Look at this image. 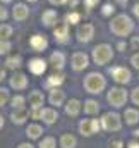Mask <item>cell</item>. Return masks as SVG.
Returning <instances> with one entry per match:
<instances>
[{"instance_id":"obj_1","label":"cell","mask_w":139,"mask_h":148,"mask_svg":"<svg viewBox=\"0 0 139 148\" xmlns=\"http://www.w3.org/2000/svg\"><path fill=\"white\" fill-rule=\"evenodd\" d=\"M134 29V23L129 16L125 14H120L117 16L112 23H110V31L117 36H129Z\"/></svg>"},{"instance_id":"obj_2","label":"cell","mask_w":139,"mask_h":148,"mask_svg":"<svg viewBox=\"0 0 139 148\" xmlns=\"http://www.w3.org/2000/svg\"><path fill=\"white\" fill-rule=\"evenodd\" d=\"M84 90L91 95H100L106 88V79H105L103 74L100 73H89L84 77Z\"/></svg>"},{"instance_id":"obj_3","label":"cell","mask_w":139,"mask_h":148,"mask_svg":"<svg viewBox=\"0 0 139 148\" xmlns=\"http://www.w3.org/2000/svg\"><path fill=\"white\" fill-rule=\"evenodd\" d=\"M102 129L106 133H117L122 129V119L117 112H105L100 119Z\"/></svg>"},{"instance_id":"obj_4","label":"cell","mask_w":139,"mask_h":148,"mask_svg":"<svg viewBox=\"0 0 139 148\" xmlns=\"http://www.w3.org/2000/svg\"><path fill=\"white\" fill-rule=\"evenodd\" d=\"M127 100H129V95H127V91H125L124 88H120V86H115V88H112V90L106 93V102H108L113 109H122V107L127 103Z\"/></svg>"},{"instance_id":"obj_5","label":"cell","mask_w":139,"mask_h":148,"mask_svg":"<svg viewBox=\"0 0 139 148\" xmlns=\"http://www.w3.org/2000/svg\"><path fill=\"white\" fill-rule=\"evenodd\" d=\"M112 59H113V50H112L110 45L102 43V45H96V47L93 48V60H95V64H98V66H106Z\"/></svg>"},{"instance_id":"obj_6","label":"cell","mask_w":139,"mask_h":148,"mask_svg":"<svg viewBox=\"0 0 139 148\" xmlns=\"http://www.w3.org/2000/svg\"><path fill=\"white\" fill-rule=\"evenodd\" d=\"M77 129L82 136L89 138V136H95L102 129V124H100L98 119H81L79 124H77Z\"/></svg>"},{"instance_id":"obj_7","label":"cell","mask_w":139,"mask_h":148,"mask_svg":"<svg viewBox=\"0 0 139 148\" xmlns=\"http://www.w3.org/2000/svg\"><path fill=\"white\" fill-rule=\"evenodd\" d=\"M110 74H112V77H113V81H115L117 84H127V83H131V79H132L131 71H129L127 67H122V66L110 69Z\"/></svg>"},{"instance_id":"obj_8","label":"cell","mask_w":139,"mask_h":148,"mask_svg":"<svg viewBox=\"0 0 139 148\" xmlns=\"http://www.w3.org/2000/svg\"><path fill=\"white\" fill-rule=\"evenodd\" d=\"M76 36H77V41H81V43L91 41L93 36H95V26H93V24H81V26L77 28Z\"/></svg>"},{"instance_id":"obj_9","label":"cell","mask_w":139,"mask_h":148,"mask_svg":"<svg viewBox=\"0 0 139 148\" xmlns=\"http://www.w3.org/2000/svg\"><path fill=\"white\" fill-rule=\"evenodd\" d=\"M57 119H59V112H57L55 107H43V109H40V121H43L46 126L55 124Z\"/></svg>"},{"instance_id":"obj_10","label":"cell","mask_w":139,"mask_h":148,"mask_svg":"<svg viewBox=\"0 0 139 148\" xmlns=\"http://www.w3.org/2000/svg\"><path fill=\"white\" fill-rule=\"evenodd\" d=\"M9 84L16 91H22V90L28 88V77H26V74H22V73H14L9 77Z\"/></svg>"},{"instance_id":"obj_11","label":"cell","mask_w":139,"mask_h":148,"mask_svg":"<svg viewBox=\"0 0 139 148\" xmlns=\"http://www.w3.org/2000/svg\"><path fill=\"white\" fill-rule=\"evenodd\" d=\"M72 69L74 71H84L88 66H89V57L84 53V52H76L74 55H72Z\"/></svg>"},{"instance_id":"obj_12","label":"cell","mask_w":139,"mask_h":148,"mask_svg":"<svg viewBox=\"0 0 139 148\" xmlns=\"http://www.w3.org/2000/svg\"><path fill=\"white\" fill-rule=\"evenodd\" d=\"M48 102H50V105H53V107L59 109V107H62L65 103V93L60 88H52L50 95H48Z\"/></svg>"},{"instance_id":"obj_13","label":"cell","mask_w":139,"mask_h":148,"mask_svg":"<svg viewBox=\"0 0 139 148\" xmlns=\"http://www.w3.org/2000/svg\"><path fill=\"white\" fill-rule=\"evenodd\" d=\"M29 119V112L26 107H21V109H14V110L10 112V121L14 122V124H17V126H22V124H26V121Z\"/></svg>"},{"instance_id":"obj_14","label":"cell","mask_w":139,"mask_h":148,"mask_svg":"<svg viewBox=\"0 0 139 148\" xmlns=\"http://www.w3.org/2000/svg\"><path fill=\"white\" fill-rule=\"evenodd\" d=\"M28 102H29V109H43L45 103V95L40 90H33L28 95Z\"/></svg>"},{"instance_id":"obj_15","label":"cell","mask_w":139,"mask_h":148,"mask_svg":"<svg viewBox=\"0 0 139 148\" xmlns=\"http://www.w3.org/2000/svg\"><path fill=\"white\" fill-rule=\"evenodd\" d=\"M82 109V103H81V100H77V98H70L67 100L65 103H64V110L65 114L69 115V117H77L79 115V112Z\"/></svg>"},{"instance_id":"obj_16","label":"cell","mask_w":139,"mask_h":148,"mask_svg":"<svg viewBox=\"0 0 139 148\" xmlns=\"http://www.w3.org/2000/svg\"><path fill=\"white\" fill-rule=\"evenodd\" d=\"M28 66H29V71L35 74V76H41V74L46 71V62L43 59H38V57L36 59H31Z\"/></svg>"},{"instance_id":"obj_17","label":"cell","mask_w":139,"mask_h":148,"mask_svg":"<svg viewBox=\"0 0 139 148\" xmlns=\"http://www.w3.org/2000/svg\"><path fill=\"white\" fill-rule=\"evenodd\" d=\"M53 35H55V40L59 43H67L69 41V24L64 23V24L57 26L55 31H53Z\"/></svg>"},{"instance_id":"obj_18","label":"cell","mask_w":139,"mask_h":148,"mask_svg":"<svg viewBox=\"0 0 139 148\" xmlns=\"http://www.w3.org/2000/svg\"><path fill=\"white\" fill-rule=\"evenodd\" d=\"M41 134H43V127H41L40 124H36V122L28 124V127H26V136H28V140H31V141L40 140Z\"/></svg>"},{"instance_id":"obj_19","label":"cell","mask_w":139,"mask_h":148,"mask_svg":"<svg viewBox=\"0 0 139 148\" xmlns=\"http://www.w3.org/2000/svg\"><path fill=\"white\" fill-rule=\"evenodd\" d=\"M29 45H31V48L35 52H43L48 47V41H46V38L41 36V35H35V36H31V40H29Z\"/></svg>"},{"instance_id":"obj_20","label":"cell","mask_w":139,"mask_h":148,"mask_svg":"<svg viewBox=\"0 0 139 148\" xmlns=\"http://www.w3.org/2000/svg\"><path fill=\"white\" fill-rule=\"evenodd\" d=\"M124 119H125V124L127 126H136V124H139V110L138 109H132V107L125 109L124 110Z\"/></svg>"},{"instance_id":"obj_21","label":"cell","mask_w":139,"mask_h":148,"mask_svg":"<svg viewBox=\"0 0 139 148\" xmlns=\"http://www.w3.org/2000/svg\"><path fill=\"white\" fill-rule=\"evenodd\" d=\"M59 147L60 148H76L77 147V138L70 133H64L59 140Z\"/></svg>"},{"instance_id":"obj_22","label":"cell","mask_w":139,"mask_h":148,"mask_svg":"<svg viewBox=\"0 0 139 148\" xmlns=\"http://www.w3.org/2000/svg\"><path fill=\"white\" fill-rule=\"evenodd\" d=\"M12 16H14L16 21H24V19H28V16H29V9H28L24 3H16V7H14V10H12Z\"/></svg>"},{"instance_id":"obj_23","label":"cell","mask_w":139,"mask_h":148,"mask_svg":"<svg viewBox=\"0 0 139 148\" xmlns=\"http://www.w3.org/2000/svg\"><path fill=\"white\" fill-rule=\"evenodd\" d=\"M82 109H84V114H88V115H96L100 112V103L93 98H88V100H84Z\"/></svg>"},{"instance_id":"obj_24","label":"cell","mask_w":139,"mask_h":148,"mask_svg":"<svg viewBox=\"0 0 139 148\" xmlns=\"http://www.w3.org/2000/svg\"><path fill=\"white\" fill-rule=\"evenodd\" d=\"M50 64L55 67V69H62L64 67V64H65V55L62 53V52H53L52 55H50Z\"/></svg>"},{"instance_id":"obj_25","label":"cell","mask_w":139,"mask_h":148,"mask_svg":"<svg viewBox=\"0 0 139 148\" xmlns=\"http://www.w3.org/2000/svg\"><path fill=\"white\" fill-rule=\"evenodd\" d=\"M41 21H43L45 26H53V24L57 23V12L52 10V9L45 10V12L41 14Z\"/></svg>"},{"instance_id":"obj_26","label":"cell","mask_w":139,"mask_h":148,"mask_svg":"<svg viewBox=\"0 0 139 148\" xmlns=\"http://www.w3.org/2000/svg\"><path fill=\"white\" fill-rule=\"evenodd\" d=\"M22 66V59H21V55H10V57H7V60H5V67L7 69H19Z\"/></svg>"},{"instance_id":"obj_27","label":"cell","mask_w":139,"mask_h":148,"mask_svg":"<svg viewBox=\"0 0 139 148\" xmlns=\"http://www.w3.org/2000/svg\"><path fill=\"white\" fill-rule=\"evenodd\" d=\"M62 83H64V74H62V73L52 74V76L48 77V81H46V84H48V86H52V88H59Z\"/></svg>"},{"instance_id":"obj_28","label":"cell","mask_w":139,"mask_h":148,"mask_svg":"<svg viewBox=\"0 0 139 148\" xmlns=\"http://www.w3.org/2000/svg\"><path fill=\"white\" fill-rule=\"evenodd\" d=\"M38 148H57V140L53 136H46V138H43L40 141Z\"/></svg>"},{"instance_id":"obj_29","label":"cell","mask_w":139,"mask_h":148,"mask_svg":"<svg viewBox=\"0 0 139 148\" xmlns=\"http://www.w3.org/2000/svg\"><path fill=\"white\" fill-rule=\"evenodd\" d=\"M24 103H26V98H24L22 95H16V97L10 98V105H12V109H21V107H24Z\"/></svg>"},{"instance_id":"obj_30","label":"cell","mask_w":139,"mask_h":148,"mask_svg":"<svg viewBox=\"0 0 139 148\" xmlns=\"http://www.w3.org/2000/svg\"><path fill=\"white\" fill-rule=\"evenodd\" d=\"M9 102H10V95H9V90L2 86V88H0V107H5Z\"/></svg>"},{"instance_id":"obj_31","label":"cell","mask_w":139,"mask_h":148,"mask_svg":"<svg viewBox=\"0 0 139 148\" xmlns=\"http://www.w3.org/2000/svg\"><path fill=\"white\" fill-rule=\"evenodd\" d=\"M12 48V45H10V41L9 40H3V38H0V55H5V53H9V50Z\"/></svg>"},{"instance_id":"obj_32","label":"cell","mask_w":139,"mask_h":148,"mask_svg":"<svg viewBox=\"0 0 139 148\" xmlns=\"http://www.w3.org/2000/svg\"><path fill=\"white\" fill-rule=\"evenodd\" d=\"M79 19H81V16H79L77 12H69V14L65 16V23H67V24H77Z\"/></svg>"},{"instance_id":"obj_33","label":"cell","mask_w":139,"mask_h":148,"mask_svg":"<svg viewBox=\"0 0 139 148\" xmlns=\"http://www.w3.org/2000/svg\"><path fill=\"white\" fill-rule=\"evenodd\" d=\"M10 35H12V28H10L9 24H2V26H0V38L7 40Z\"/></svg>"},{"instance_id":"obj_34","label":"cell","mask_w":139,"mask_h":148,"mask_svg":"<svg viewBox=\"0 0 139 148\" xmlns=\"http://www.w3.org/2000/svg\"><path fill=\"white\" fill-rule=\"evenodd\" d=\"M108 148H124V141H122V140H119V138H115V140H110Z\"/></svg>"},{"instance_id":"obj_35","label":"cell","mask_w":139,"mask_h":148,"mask_svg":"<svg viewBox=\"0 0 139 148\" xmlns=\"http://www.w3.org/2000/svg\"><path fill=\"white\" fill-rule=\"evenodd\" d=\"M131 100H132L134 105H139V86H136V88L132 90V93H131Z\"/></svg>"},{"instance_id":"obj_36","label":"cell","mask_w":139,"mask_h":148,"mask_svg":"<svg viewBox=\"0 0 139 148\" xmlns=\"http://www.w3.org/2000/svg\"><path fill=\"white\" fill-rule=\"evenodd\" d=\"M113 10H115V7L112 5V3H105L103 5V16H110V14H113Z\"/></svg>"},{"instance_id":"obj_37","label":"cell","mask_w":139,"mask_h":148,"mask_svg":"<svg viewBox=\"0 0 139 148\" xmlns=\"http://www.w3.org/2000/svg\"><path fill=\"white\" fill-rule=\"evenodd\" d=\"M131 64H132V67H134V69H138V71H139V52H136V53L131 57Z\"/></svg>"},{"instance_id":"obj_38","label":"cell","mask_w":139,"mask_h":148,"mask_svg":"<svg viewBox=\"0 0 139 148\" xmlns=\"http://www.w3.org/2000/svg\"><path fill=\"white\" fill-rule=\"evenodd\" d=\"M98 2H100V0H84V5H86L88 9H93L95 5H98Z\"/></svg>"},{"instance_id":"obj_39","label":"cell","mask_w":139,"mask_h":148,"mask_svg":"<svg viewBox=\"0 0 139 148\" xmlns=\"http://www.w3.org/2000/svg\"><path fill=\"white\" fill-rule=\"evenodd\" d=\"M16 148H35L33 143H29V141H24V143H19Z\"/></svg>"},{"instance_id":"obj_40","label":"cell","mask_w":139,"mask_h":148,"mask_svg":"<svg viewBox=\"0 0 139 148\" xmlns=\"http://www.w3.org/2000/svg\"><path fill=\"white\" fill-rule=\"evenodd\" d=\"M7 16H9V14H7V10H5L3 7H0V19H2V21H5V19H7Z\"/></svg>"},{"instance_id":"obj_41","label":"cell","mask_w":139,"mask_h":148,"mask_svg":"<svg viewBox=\"0 0 139 148\" xmlns=\"http://www.w3.org/2000/svg\"><path fill=\"white\" fill-rule=\"evenodd\" d=\"M127 148H139V141H136V140L134 141H129L127 143Z\"/></svg>"},{"instance_id":"obj_42","label":"cell","mask_w":139,"mask_h":148,"mask_svg":"<svg viewBox=\"0 0 139 148\" xmlns=\"http://www.w3.org/2000/svg\"><path fill=\"white\" fill-rule=\"evenodd\" d=\"M67 0H50V3H53V5H62V3H65Z\"/></svg>"},{"instance_id":"obj_43","label":"cell","mask_w":139,"mask_h":148,"mask_svg":"<svg viewBox=\"0 0 139 148\" xmlns=\"http://www.w3.org/2000/svg\"><path fill=\"white\" fill-rule=\"evenodd\" d=\"M132 12H134V16H136V17H139V2L136 3V5H134V9H132Z\"/></svg>"},{"instance_id":"obj_44","label":"cell","mask_w":139,"mask_h":148,"mask_svg":"<svg viewBox=\"0 0 139 148\" xmlns=\"http://www.w3.org/2000/svg\"><path fill=\"white\" fill-rule=\"evenodd\" d=\"M132 47H134V48H138V47H139V38L138 36L132 38Z\"/></svg>"},{"instance_id":"obj_45","label":"cell","mask_w":139,"mask_h":148,"mask_svg":"<svg viewBox=\"0 0 139 148\" xmlns=\"http://www.w3.org/2000/svg\"><path fill=\"white\" fill-rule=\"evenodd\" d=\"M67 3H69V7H70V9H74V7L77 5V0H67Z\"/></svg>"},{"instance_id":"obj_46","label":"cell","mask_w":139,"mask_h":148,"mask_svg":"<svg viewBox=\"0 0 139 148\" xmlns=\"http://www.w3.org/2000/svg\"><path fill=\"white\" fill-rule=\"evenodd\" d=\"M117 48H119L120 52H124V50H125V43H124V41H120V43L117 45Z\"/></svg>"},{"instance_id":"obj_47","label":"cell","mask_w":139,"mask_h":148,"mask_svg":"<svg viewBox=\"0 0 139 148\" xmlns=\"http://www.w3.org/2000/svg\"><path fill=\"white\" fill-rule=\"evenodd\" d=\"M3 77H5V67H2V66H0V81H2Z\"/></svg>"},{"instance_id":"obj_48","label":"cell","mask_w":139,"mask_h":148,"mask_svg":"<svg viewBox=\"0 0 139 148\" xmlns=\"http://www.w3.org/2000/svg\"><path fill=\"white\" fill-rule=\"evenodd\" d=\"M3 124H5V121H3V117H2V115H0V129H2V127H3Z\"/></svg>"},{"instance_id":"obj_49","label":"cell","mask_w":139,"mask_h":148,"mask_svg":"<svg viewBox=\"0 0 139 148\" xmlns=\"http://www.w3.org/2000/svg\"><path fill=\"white\" fill-rule=\"evenodd\" d=\"M134 136H136V138H139V129H136V131H134Z\"/></svg>"},{"instance_id":"obj_50","label":"cell","mask_w":139,"mask_h":148,"mask_svg":"<svg viewBox=\"0 0 139 148\" xmlns=\"http://www.w3.org/2000/svg\"><path fill=\"white\" fill-rule=\"evenodd\" d=\"M0 2H12V0H0Z\"/></svg>"},{"instance_id":"obj_51","label":"cell","mask_w":139,"mask_h":148,"mask_svg":"<svg viewBox=\"0 0 139 148\" xmlns=\"http://www.w3.org/2000/svg\"><path fill=\"white\" fill-rule=\"evenodd\" d=\"M29 2H38V0H29Z\"/></svg>"},{"instance_id":"obj_52","label":"cell","mask_w":139,"mask_h":148,"mask_svg":"<svg viewBox=\"0 0 139 148\" xmlns=\"http://www.w3.org/2000/svg\"><path fill=\"white\" fill-rule=\"evenodd\" d=\"M122 2H127V0H122Z\"/></svg>"}]
</instances>
